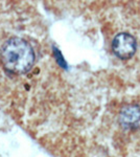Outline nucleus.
Returning a JSON list of instances; mask_svg holds the SVG:
<instances>
[{"mask_svg":"<svg viewBox=\"0 0 140 157\" xmlns=\"http://www.w3.org/2000/svg\"><path fill=\"white\" fill-rule=\"evenodd\" d=\"M0 59L9 71L21 75L34 66L36 56L34 48L26 40L13 37L2 45Z\"/></svg>","mask_w":140,"mask_h":157,"instance_id":"1","label":"nucleus"},{"mask_svg":"<svg viewBox=\"0 0 140 157\" xmlns=\"http://www.w3.org/2000/svg\"><path fill=\"white\" fill-rule=\"evenodd\" d=\"M137 42L135 38L128 33H119L112 42V50L121 60H128L135 55Z\"/></svg>","mask_w":140,"mask_h":157,"instance_id":"2","label":"nucleus"},{"mask_svg":"<svg viewBox=\"0 0 140 157\" xmlns=\"http://www.w3.org/2000/svg\"><path fill=\"white\" fill-rule=\"evenodd\" d=\"M118 121L124 129L140 128V107L138 105H126L119 112Z\"/></svg>","mask_w":140,"mask_h":157,"instance_id":"3","label":"nucleus"}]
</instances>
